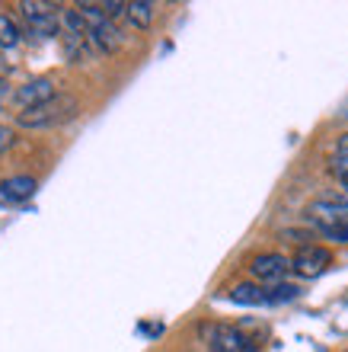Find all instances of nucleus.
<instances>
[{
  "label": "nucleus",
  "mask_w": 348,
  "mask_h": 352,
  "mask_svg": "<svg viewBox=\"0 0 348 352\" xmlns=\"http://www.w3.org/2000/svg\"><path fill=\"white\" fill-rule=\"evenodd\" d=\"M77 13L83 16V23L90 26V38H93V48L96 52H115L121 45V32L115 29L109 16H106V10L102 3H77Z\"/></svg>",
  "instance_id": "1"
},
{
  "label": "nucleus",
  "mask_w": 348,
  "mask_h": 352,
  "mask_svg": "<svg viewBox=\"0 0 348 352\" xmlns=\"http://www.w3.org/2000/svg\"><path fill=\"white\" fill-rule=\"evenodd\" d=\"M61 48H65L67 61H83L93 52L90 26L83 23V16L77 10H61Z\"/></svg>",
  "instance_id": "2"
},
{
  "label": "nucleus",
  "mask_w": 348,
  "mask_h": 352,
  "mask_svg": "<svg viewBox=\"0 0 348 352\" xmlns=\"http://www.w3.org/2000/svg\"><path fill=\"white\" fill-rule=\"evenodd\" d=\"M73 112H77V100H73V96H65V93H58L55 100L42 102V106H36V109L19 112V125H23V129H51V125L67 122Z\"/></svg>",
  "instance_id": "3"
},
{
  "label": "nucleus",
  "mask_w": 348,
  "mask_h": 352,
  "mask_svg": "<svg viewBox=\"0 0 348 352\" xmlns=\"http://www.w3.org/2000/svg\"><path fill=\"white\" fill-rule=\"evenodd\" d=\"M58 3H48V0H23L19 3V13L26 16V26L32 36L38 38H51L61 36V13H58Z\"/></svg>",
  "instance_id": "4"
},
{
  "label": "nucleus",
  "mask_w": 348,
  "mask_h": 352,
  "mask_svg": "<svg viewBox=\"0 0 348 352\" xmlns=\"http://www.w3.org/2000/svg\"><path fill=\"white\" fill-rule=\"evenodd\" d=\"M307 221H313L320 231L348 224V199L345 195H323L307 205Z\"/></svg>",
  "instance_id": "5"
},
{
  "label": "nucleus",
  "mask_w": 348,
  "mask_h": 352,
  "mask_svg": "<svg viewBox=\"0 0 348 352\" xmlns=\"http://www.w3.org/2000/svg\"><path fill=\"white\" fill-rule=\"evenodd\" d=\"M208 349L211 352H256L259 340L237 330V327L214 324V327H208Z\"/></svg>",
  "instance_id": "6"
},
{
  "label": "nucleus",
  "mask_w": 348,
  "mask_h": 352,
  "mask_svg": "<svg viewBox=\"0 0 348 352\" xmlns=\"http://www.w3.org/2000/svg\"><path fill=\"white\" fill-rule=\"evenodd\" d=\"M329 263H332V253L326 250V247L310 243V247H301V250L291 256V272L301 278H316L329 269Z\"/></svg>",
  "instance_id": "7"
},
{
  "label": "nucleus",
  "mask_w": 348,
  "mask_h": 352,
  "mask_svg": "<svg viewBox=\"0 0 348 352\" xmlns=\"http://www.w3.org/2000/svg\"><path fill=\"white\" fill-rule=\"evenodd\" d=\"M249 272L259 285H281V278L291 272V260L281 253H259L256 260L249 263Z\"/></svg>",
  "instance_id": "8"
},
{
  "label": "nucleus",
  "mask_w": 348,
  "mask_h": 352,
  "mask_svg": "<svg viewBox=\"0 0 348 352\" xmlns=\"http://www.w3.org/2000/svg\"><path fill=\"white\" fill-rule=\"evenodd\" d=\"M55 96H58L55 80L38 77V80H29V84H23L16 90V106L26 112V109H36V106H42V102H48V100H55Z\"/></svg>",
  "instance_id": "9"
},
{
  "label": "nucleus",
  "mask_w": 348,
  "mask_h": 352,
  "mask_svg": "<svg viewBox=\"0 0 348 352\" xmlns=\"http://www.w3.org/2000/svg\"><path fill=\"white\" fill-rule=\"evenodd\" d=\"M38 183L32 176H7L0 179V205H23L36 195Z\"/></svg>",
  "instance_id": "10"
},
{
  "label": "nucleus",
  "mask_w": 348,
  "mask_h": 352,
  "mask_svg": "<svg viewBox=\"0 0 348 352\" xmlns=\"http://www.w3.org/2000/svg\"><path fill=\"white\" fill-rule=\"evenodd\" d=\"M230 301H237V305H272V295H268L266 285H259V282H240V285L230 288Z\"/></svg>",
  "instance_id": "11"
},
{
  "label": "nucleus",
  "mask_w": 348,
  "mask_h": 352,
  "mask_svg": "<svg viewBox=\"0 0 348 352\" xmlns=\"http://www.w3.org/2000/svg\"><path fill=\"white\" fill-rule=\"evenodd\" d=\"M125 19H128L131 26L147 29L154 23V3H150V0H131L128 10H125Z\"/></svg>",
  "instance_id": "12"
},
{
  "label": "nucleus",
  "mask_w": 348,
  "mask_h": 352,
  "mask_svg": "<svg viewBox=\"0 0 348 352\" xmlns=\"http://www.w3.org/2000/svg\"><path fill=\"white\" fill-rule=\"evenodd\" d=\"M329 170H332V176H336V179L348 183V135H342V138L336 141V151H332Z\"/></svg>",
  "instance_id": "13"
},
{
  "label": "nucleus",
  "mask_w": 348,
  "mask_h": 352,
  "mask_svg": "<svg viewBox=\"0 0 348 352\" xmlns=\"http://www.w3.org/2000/svg\"><path fill=\"white\" fill-rule=\"evenodd\" d=\"M19 36H23V32L16 29V23H13L7 13H0V45L3 48L19 45Z\"/></svg>",
  "instance_id": "14"
},
{
  "label": "nucleus",
  "mask_w": 348,
  "mask_h": 352,
  "mask_svg": "<svg viewBox=\"0 0 348 352\" xmlns=\"http://www.w3.org/2000/svg\"><path fill=\"white\" fill-rule=\"evenodd\" d=\"M268 295H272V305H281V301H294V298L301 295V288L281 282V285H272V288H268Z\"/></svg>",
  "instance_id": "15"
},
{
  "label": "nucleus",
  "mask_w": 348,
  "mask_h": 352,
  "mask_svg": "<svg viewBox=\"0 0 348 352\" xmlns=\"http://www.w3.org/2000/svg\"><path fill=\"white\" fill-rule=\"evenodd\" d=\"M102 10H106V16L109 19H115V16H125L128 3H121V0H109V3H102Z\"/></svg>",
  "instance_id": "16"
},
{
  "label": "nucleus",
  "mask_w": 348,
  "mask_h": 352,
  "mask_svg": "<svg viewBox=\"0 0 348 352\" xmlns=\"http://www.w3.org/2000/svg\"><path fill=\"white\" fill-rule=\"evenodd\" d=\"M7 138H10V131H0V144H7Z\"/></svg>",
  "instance_id": "17"
},
{
  "label": "nucleus",
  "mask_w": 348,
  "mask_h": 352,
  "mask_svg": "<svg viewBox=\"0 0 348 352\" xmlns=\"http://www.w3.org/2000/svg\"><path fill=\"white\" fill-rule=\"evenodd\" d=\"M342 186H345V192H348V183H342Z\"/></svg>",
  "instance_id": "18"
}]
</instances>
